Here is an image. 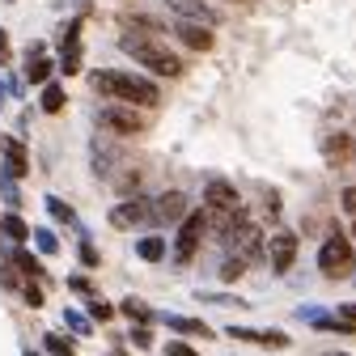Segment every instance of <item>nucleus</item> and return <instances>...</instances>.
Masks as SVG:
<instances>
[{"label": "nucleus", "mask_w": 356, "mask_h": 356, "mask_svg": "<svg viewBox=\"0 0 356 356\" xmlns=\"http://www.w3.org/2000/svg\"><path fill=\"white\" fill-rule=\"evenodd\" d=\"M9 60H13V47H9V34H5V30H0V68H5Z\"/></svg>", "instance_id": "nucleus-37"}, {"label": "nucleus", "mask_w": 356, "mask_h": 356, "mask_svg": "<svg viewBox=\"0 0 356 356\" xmlns=\"http://www.w3.org/2000/svg\"><path fill=\"white\" fill-rule=\"evenodd\" d=\"M352 238H356V220H352Z\"/></svg>", "instance_id": "nucleus-41"}, {"label": "nucleus", "mask_w": 356, "mask_h": 356, "mask_svg": "<svg viewBox=\"0 0 356 356\" xmlns=\"http://www.w3.org/2000/svg\"><path fill=\"white\" fill-rule=\"evenodd\" d=\"M263 208L276 216V212H280V195H276V191H267V195H263Z\"/></svg>", "instance_id": "nucleus-38"}, {"label": "nucleus", "mask_w": 356, "mask_h": 356, "mask_svg": "<svg viewBox=\"0 0 356 356\" xmlns=\"http://www.w3.org/2000/svg\"><path fill=\"white\" fill-rule=\"evenodd\" d=\"M327 356H343V352H327Z\"/></svg>", "instance_id": "nucleus-42"}, {"label": "nucleus", "mask_w": 356, "mask_h": 356, "mask_svg": "<svg viewBox=\"0 0 356 356\" xmlns=\"http://www.w3.org/2000/svg\"><path fill=\"white\" fill-rule=\"evenodd\" d=\"M89 85L106 98H119L123 106H157L161 102V89L157 81L149 76H136V72H119V68H98L89 72Z\"/></svg>", "instance_id": "nucleus-1"}, {"label": "nucleus", "mask_w": 356, "mask_h": 356, "mask_svg": "<svg viewBox=\"0 0 356 356\" xmlns=\"http://www.w3.org/2000/svg\"><path fill=\"white\" fill-rule=\"evenodd\" d=\"M22 356H34V352H22Z\"/></svg>", "instance_id": "nucleus-43"}, {"label": "nucleus", "mask_w": 356, "mask_h": 356, "mask_svg": "<svg viewBox=\"0 0 356 356\" xmlns=\"http://www.w3.org/2000/svg\"><path fill=\"white\" fill-rule=\"evenodd\" d=\"M42 348H47L51 356H72V352H76V343H72L68 335H56V331H51L47 339H42Z\"/></svg>", "instance_id": "nucleus-23"}, {"label": "nucleus", "mask_w": 356, "mask_h": 356, "mask_svg": "<svg viewBox=\"0 0 356 356\" xmlns=\"http://www.w3.org/2000/svg\"><path fill=\"white\" fill-rule=\"evenodd\" d=\"M229 335H234V339H254V343H272V348H284V343H289V335H280V331H246V327H229Z\"/></svg>", "instance_id": "nucleus-15"}, {"label": "nucleus", "mask_w": 356, "mask_h": 356, "mask_svg": "<svg viewBox=\"0 0 356 356\" xmlns=\"http://www.w3.org/2000/svg\"><path fill=\"white\" fill-rule=\"evenodd\" d=\"M123 314H127L131 323H149V318H153V314H149V305L136 301V297H127V301H123Z\"/></svg>", "instance_id": "nucleus-26"}, {"label": "nucleus", "mask_w": 356, "mask_h": 356, "mask_svg": "<svg viewBox=\"0 0 356 356\" xmlns=\"http://www.w3.org/2000/svg\"><path fill=\"white\" fill-rule=\"evenodd\" d=\"M42 204H47V212H51V216L60 220V225H76V212H72V208H68V204H64L60 195H47Z\"/></svg>", "instance_id": "nucleus-21"}, {"label": "nucleus", "mask_w": 356, "mask_h": 356, "mask_svg": "<svg viewBox=\"0 0 356 356\" xmlns=\"http://www.w3.org/2000/svg\"><path fill=\"white\" fill-rule=\"evenodd\" d=\"M98 123H102L106 131H115V136H140V131H145L140 115L131 111V106H106V111L98 115Z\"/></svg>", "instance_id": "nucleus-9"}, {"label": "nucleus", "mask_w": 356, "mask_h": 356, "mask_svg": "<svg viewBox=\"0 0 356 356\" xmlns=\"http://www.w3.org/2000/svg\"><path fill=\"white\" fill-rule=\"evenodd\" d=\"M0 195H5V204H9V212L22 204V191H17V183H13V178H5V174H0Z\"/></svg>", "instance_id": "nucleus-30"}, {"label": "nucleus", "mask_w": 356, "mask_h": 356, "mask_svg": "<svg viewBox=\"0 0 356 356\" xmlns=\"http://www.w3.org/2000/svg\"><path fill=\"white\" fill-rule=\"evenodd\" d=\"M0 153H5V165H0V174L17 183V178L30 170V161H26V145H22V140H13V136H0Z\"/></svg>", "instance_id": "nucleus-11"}, {"label": "nucleus", "mask_w": 356, "mask_h": 356, "mask_svg": "<svg viewBox=\"0 0 356 356\" xmlns=\"http://www.w3.org/2000/svg\"><path fill=\"white\" fill-rule=\"evenodd\" d=\"M174 34L187 42L191 51H212V30L200 22H174Z\"/></svg>", "instance_id": "nucleus-12"}, {"label": "nucleus", "mask_w": 356, "mask_h": 356, "mask_svg": "<svg viewBox=\"0 0 356 356\" xmlns=\"http://www.w3.org/2000/svg\"><path fill=\"white\" fill-rule=\"evenodd\" d=\"M263 259L272 263V272H289L293 267V259H297V234H289V229H276L272 238L263 242Z\"/></svg>", "instance_id": "nucleus-8"}, {"label": "nucleus", "mask_w": 356, "mask_h": 356, "mask_svg": "<svg viewBox=\"0 0 356 356\" xmlns=\"http://www.w3.org/2000/svg\"><path fill=\"white\" fill-rule=\"evenodd\" d=\"M131 343H136V348H149V331H145V327L131 331Z\"/></svg>", "instance_id": "nucleus-40"}, {"label": "nucleus", "mask_w": 356, "mask_h": 356, "mask_svg": "<svg viewBox=\"0 0 356 356\" xmlns=\"http://www.w3.org/2000/svg\"><path fill=\"white\" fill-rule=\"evenodd\" d=\"M339 204H343V212H348V216L356 220V187H348V191L339 195Z\"/></svg>", "instance_id": "nucleus-36"}, {"label": "nucleus", "mask_w": 356, "mask_h": 356, "mask_svg": "<svg viewBox=\"0 0 356 356\" xmlns=\"http://www.w3.org/2000/svg\"><path fill=\"white\" fill-rule=\"evenodd\" d=\"M81 263L85 267H102V254L94 250V242H81Z\"/></svg>", "instance_id": "nucleus-33"}, {"label": "nucleus", "mask_w": 356, "mask_h": 356, "mask_svg": "<svg viewBox=\"0 0 356 356\" xmlns=\"http://www.w3.org/2000/svg\"><path fill=\"white\" fill-rule=\"evenodd\" d=\"M64 60H60V68L68 72V76H76L81 72V22H72L68 26V34H64Z\"/></svg>", "instance_id": "nucleus-13"}, {"label": "nucleus", "mask_w": 356, "mask_h": 356, "mask_svg": "<svg viewBox=\"0 0 356 356\" xmlns=\"http://www.w3.org/2000/svg\"><path fill=\"white\" fill-rule=\"evenodd\" d=\"M64 102H68V94H64L60 85H47V89H42V111H47V115H60Z\"/></svg>", "instance_id": "nucleus-22"}, {"label": "nucleus", "mask_w": 356, "mask_h": 356, "mask_svg": "<svg viewBox=\"0 0 356 356\" xmlns=\"http://www.w3.org/2000/svg\"><path fill=\"white\" fill-rule=\"evenodd\" d=\"M26 76H30L34 85H42V81L51 76V60H47V56H30V68H26Z\"/></svg>", "instance_id": "nucleus-24"}, {"label": "nucleus", "mask_w": 356, "mask_h": 356, "mask_svg": "<svg viewBox=\"0 0 356 356\" xmlns=\"http://www.w3.org/2000/svg\"><path fill=\"white\" fill-rule=\"evenodd\" d=\"M204 212H208V225L216 229V238H225L229 225L242 216V195L225 183V178H208V187H204Z\"/></svg>", "instance_id": "nucleus-2"}, {"label": "nucleus", "mask_w": 356, "mask_h": 356, "mask_svg": "<svg viewBox=\"0 0 356 356\" xmlns=\"http://www.w3.org/2000/svg\"><path fill=\"white\" fill-rule=\"evenodd\" d=\"M64 323H68L76 335H89V331H94V323H89V318L81 314V309H64Z\"/></svg>", "instance_id": "nucleus-27"}, {"label": "nucleus", "mask_w": 356, "mask_h": 356, "mask_svg": "<svg viewBox=\"0 0 356 356\" xmlns=\"http://www.w3.org/2000/svg\"><path fill=\"white\" fill-rule=\"evenodd\" d=\"M165 5L183 17V22H212V13H208L204 0H165Z\"/></svg>", "instance_id": "nucleus-14"}, {"label": "nucleus", "mask_w": 356, "mask_h": 356, "mask_svg": "<svg viewBox=\"0 0 356 356\" xmlns=\"http://www.w3.org/2000/svg\"><path fill=\"white\" fill-rule=\"evenodd\" d=\"M89 318H94V323L115 318V305H111V301H102V297H94V301H89Z\"/></svg>", "instance_id": "nucleus-28"}, {"label": "nucleus", "mask_w": 356, "mask_h": 356, "mask_svg": "<svg viewBox=\"0 0 356 356\" xmlns=\"http://www.w3.org/2000/svg\"><path fill=\"white\" fill-rule=\"evenodd\" d=\"M34 246H38L42 254H56V250H60V242H56L51 229H34Z\"/></svg>", "instance_id": "nucleus-31"}, {"label": "nucleus", "mask_w": 356, "mask_h": 356, "mask_svg": "<svg viewBox=\"0 0 356 356\" xmlns=\"http://www.w3.org/2000/svg\"><path fill=\"white\" fill-rule=\"evenodd\" d=\"M318 272L327 280H343V276L356 272V250H352V242L343 234H327V242L318 250Z\"/></svg>", "instance_id": "nucleus-4"}, {"label": "nucleus", "mask_w": 356, "mask_h": 356, "mask_svg": "<svg viewBox=\"0 0 356 356\" xmlns=\"http://www.w3.org/2000/svg\"><path fill=\"white\" fill-rule=\"evenodd\" d=\"M119 47H123L127 56H136V60H140L149 72H157V76H178V72H183V64H178V60L161 47V42L149 38V34H131V30H127V34L119 38Z\"/></svg>", "instance_id": "nucleus-3"}, {"label": "nucleus", "mask_w": 356, "mask_h": 356, "mask_svg": "<svg viewBox=\"0 0 356 356\" xmlns=\"http://www.w3.org/2000/svg\"><path fill=\"white\" fill-rule=\"evenodd\" d=\"M187 216V195L183 191H161L153 200V225H178Z\"/></svg>", "instance_id": "nucleus-10"}, {"label": "nucleus", "mask_w": 356, "mask_h": 356, "mask_svg": "<svg viewBox=\"0 0 356 356\" xmlns=\"http://www.w3.org/2000/svg\"><path fill=\"white\" fill-rule=\"evenodd\" d=\"M22 301H26V305H34V309H38V305H42V289H38V284H30V280H26V289H22Z\"/></svg>", "instance_id": "nucleus-34"}, {"label": "nucleus", "mask_w": 356, "mask_h": 356, "mask_svg": "<svg viewBox=\"0 0 356 356\" xmlns=\"http://www.w3.org/2000/svg\"><path fill=\"white\" fill-rule=\"evenodd\" d=\"M335 331H356V301H352V305H339V314H335Z\"/></svg>", "instance_id": "nucleus-29"}, {"label": "nucleus", "mask_w": 356, "mask_h": 356, "mask_svg": "<svg viewBox=\"0 0 356 356\" xmlns=\"http://www.w3.org/2000/svg\"><path fill=\"white\" fill-rule=\"evenodd\" d=\"M165 356H195V352H191V343H183V339H170V343H165Z\"/></svg>", "instance_id": "nucleus-35"}, {"label": "nucleus", "mask_w": 356, "mask_h": 356, "mask_svg": "<svg viewBox=\"0 0 356 356\" xmlns=\"http://www.w3.org/2000/svg\"><path fill=\"white\" fill-rule=\"evenodd\" d=\"M225 242L238 250V259L242 263H254V259H263V229L254 225L250 216H238L234 225H229V234H225Z\"/></svg>", "instance_id": "nucleus-6"}, {"label": "nucleus", "mask_w": 356, "mask_h": 356, "mask_svg": "<svg viewBox=\"0 0 356 356\" xmlns=\"http://www.w3.org/2000/svg\"><path fill=\"white\" fill-rule=\"evenodd\" d=\"M165 327H170V331H178V335H204V339L212 335L200 318H183V314H165Z\"/></svg>", "instance_id": "nucleus-16"}, {"label": "nucleus", "mask_w": 356, "mask_h": 356, "mask_svg": "<svg viewBox=\"0 0 356 356\" xmlns=\"http://www.w3.org/2000/svg\"><path fill=\"white\" fill-rule=\"evenodd\" d=\"M68 289H76V293H89V280H85V276H68Z\"/></svg>", "instance_id": "nucleus-39"}, {"label": "nucleus", "mask_w": 356, "mask_h": 356, "mask_svg": "<svg viewBox=\"0 0 356 356\" xmlns=\"http://www.w3.org/2000/svg\"><path fill=\"white\" fill-rule=\"evenodd\" d=\"M9 263L17 267L22 276H34V280L42 276V272H38V263H34V254H30V250H22V246H17V250H9Z\"/></svg>", "instance_id": "nucleus-20"}, {"label": "nucleus", "mask_w": 356, "mask_h": 356, "mask_svg": "<svg viewBox=\"0 0 356 356\" xmlns=\"http://www.w3.org/2000/svg\"><path fill=\"white\" fill-rule=\"evenodd\" d=\"M136 254H140L145 263H161V259H165V242H161L157 234H149V238L136 242Z\"/></svg>", "instance_id": "nucleus-17"}, {"label": "nucleus", "mask_w": 356, "mask_h": 356, "mask_svg": "<svg viewBox=\"0 0 356 356\" xmlns=\"http://www.w3.org/2000/svg\"><path fill=\"white\" fill-rule=\"evenodd\" d=\"M0 284H5V289H13V293H22V289H26V276L17 272L13 263H0Z\"/></svg>", "instance_id": "nucleus-25"}, {"label": "nucleus", "mask_w": 356, "mask_h": 356, "mask_svg": "<svg viewBox=\"0 0 356 356\" xmlns=\"http://www.w3.org/2000/svg\"><path fill=\"white\" fill-rule=\"evenodd\" d=\"M0 229H5V238H13V242H26V238H30V225H26L17 212H5V216H0Z\"/></svg>", "instance_id": "nucleus-18"}, {"label": "nucleus", "mask_w": 356, "mask_h": 356, "mask_svg": "<svg viewBox=\"0 0 356 356\" xmlns=\"http://www.w3.org/2000/svg\"><path fill=\"white\" fill-rule=\"evenodd\" d=\"M323 153H327V161H331V165H335V161H348L352 140H348V136H327V140H323Z\"/></svg>", "instance_id": "nucleus-19"}, {"label": "nucleus", "mask_w": 356, "mask_h": 356, "mask_svg": "<svg viewBox=\"0 0 356 356\" xmlns=\"http://www.w3.org/2000/svg\"><path fill=\"white\" fill-rule=\"evenodd\" d=\"M204 234H208V212H204V208H195V212H187L183 220H178L174 263H191V259H195V250H200V242H204Z\"/></svg>", "instance_id": "nucleus-5"}, {"label": "nucleus", "mask_w": 356, "mask_h": 356, "mask_svg": "<svg viewBox=\"0 0 356 356\" xmlns=\"http://www.w3.org/2000/svg\"><path fill=\"white\" fill-rule=\"evenodd\" d=\"M242 272H246V263H242L238 254H229V263H225V267H220V280H238Z\"/></svg>", "instance_id": "nucleus-32"}, {"label": "nucleus", "mask_w": 356, "mask_h": 356, "mask_svg": "<svg viewBox=\"0 0 356 356\" xmlns=\"http://www.w3.org/2000/svg\"><path fill=\"white\" fill-rule=\"evenodd\" d=\"M106 220H111V229H136V225H153V200L136 195V200H127V204H115Z\"/></svg>", "instance_id": "nucleus-7"}]
</instances>
